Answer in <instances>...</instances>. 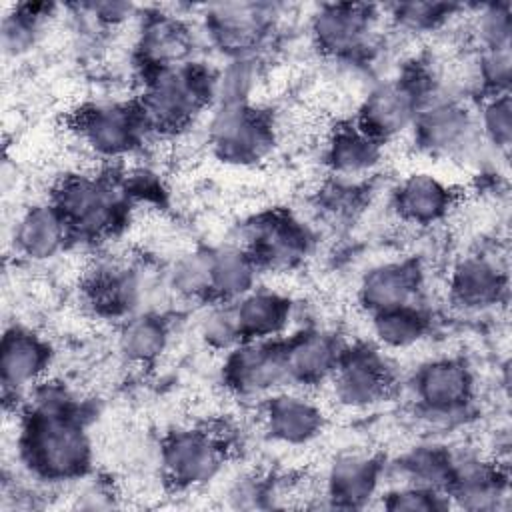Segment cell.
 <instances>
[{
	"label": "cell",
	"instance_id": "6da1fadb",
	"mask_svg": "<svg viewBox=\"0 0 512 512\" xmlns=\"http://www.w3.org/2000/svg\"><path fill=\"white\" fill-rule=\"evenodd\" d=\"M20 452L32 474L48 482L76 480L90 468V438L74 398L64 388L44 384L34 390L20 434Z\"/></svg>",
	"mask_w": 512,
	"mask_h": 512
},
{
	"label": "cell",
	"instance_id": "7a4b0ae2",
	"mask_svg": "<svg viewBox=\"0 0 512 512\" xmlns=\"http://www.w3.org/2000/svg\"><path fill=\"white\" fill-rule=\"evenodd\" d=\"M214 76L194 62L152 70L136 104L146 130L176 132L188 126L206 104L214 102Z\"/></svg>",
	"mask_w": 512,
	"mask_h": 512
},
{
	"label": "cell",
	"instance_id": "3957f363",
	"mask_svg": "<svg viewBox=\"0 0 512 512\" xmlns=\"http://www.w3.org/2000/svg\"><path fill=\"white\" fill-rule=\"evenodd\" d=\"M126 190L102 176H64L52 194V204L62 214L70 236L98 240L112 234L124 214Z\"/></svg>",
	"mask_w": 512,
	"mask_h": 512
},
{
	"label": "cell",
	"instance_id": "277c9868",
	"mask_svg": "<svg viewBox=\"0 0 512 512\" xmlns=\"http://www.w3.org/2000/svg\"><path fill=\"white\" fill-rule=\"evenodd\" d=\"M428 76L422 72L388 80L368 92L356 124L382 144L414 126L420 108L430 100Z\"/></svg>",
	"mask_w": 512,
	"mask_h": 512
},
{
	"label": "cell",
	"instance_id": "5b68a950",
	"mask_svg": "<svg viewBox=\"0 0 512 512\" xmlns=\"http://www.w3.org/2000/svg\"><path fill=\"white\" fill-rule=\"evenodd\" d=\"M208 138L214 154L236 166L260 162L274 146L272 122L250 104L216 106Z\"/></svg>",
	"mask_w": 512,
	"mask_h": 512
},
{
	"label": "cell",
	"instance_id": "8992f818",
	"mask_svg": "<svg viewBox=\"0 0 512 512\" xmlns=\"http://www.w3.org/2000/svg\"><path fill=\"white\" fill-rule=\"evenodd\" d=\"M414 392L422 416L450 424L466 412L474 394V376L458 358H434L418 368Z\"/></svg>",
	"mask_w": 512,
	"mask_h": 512
},
{
	"label": "cell",
	"instance_id": "52a82bcc",
	"mask_svg": "<svg viewBox=\"0 0 512 512\" xmlns=\"http://www.w3.org/2000/svg\"><path fill=\"white\" fill-rule=\"evenodd\" d=\"M412 130L424 152L444 158L466 156L482 140L476 118L456 98L428 100L420 108Z\"/></svg>",
	"mask_w": 512,
	"mask_h": 512
},
{
	"label": "cell",
	"instance_id": "ba28073f",
	"mask_svg": "<svg viewBox=\"0 0 512 512\" xmlns=\"http://www.w3.org/2000/svg\"><path fill=\"white\" fill-rule=\"evenodd\" d=\"M226 386L242 398H268L288 380L284 344L276 340H244L224 362Z\"/></svg>",
	"mask_w": 512,
	"mask_h": 512
},
{
	"label": "cell",
	"instance_id": "9c48e42d",
	"mask_svg": "<svg viewBox=\"0 0 512 512\" xmlns=\"http://www.w3.org/2000/svg\"><path fill=\"white\" fill-rule=\"evenodd\" d=\"M222 440L200 428L170 432L160 446V464L166 480L176 488H196L212 480L222 466Z\"/></svg>",
	"mask_w": 512,
	"mask_h": 512
},
{
	"label": "cell",
	"instance_id": "30bf717a",
	"mask_svg": "<svg viewBox=\"0 0 512 512\" xmlns=\"http://www.w3.org/2000/svg\"><path fill=\"white\" fill-rule=\"evenodd\" d=\"M74 128L86 146L108 158L132 152L146 132L138 106L120 102H102L82 108L76 114Z\"/></svg>",
	"mask_w": 512,
	"mask_h": 512
},
{
	"label": "cell",
	"instance_id": "8fae6325",
	"mask_svg": "<svg viewBox=\"0 0 512 512\" xmlns=\"http://www.w3.org/2000/svg\"><path fill=\"white\" fill-rule=\"evenodd\" d=\"M330 380L336 400L348 408H370L382 402L392 388L390 368L370 346L342 348Z\"/></svg>",
	"mask_w": 512,
	"mask_h": 512
},
{
	"label": "cell",
	"instance_id": "7c38bea8",
	"mask_svg": "<svg viewBox=\"0 0 512 512\" xmlns=\"http://www.w3.org/2000/svg\"><path fill=\"white\" fill-rule=\"evenodd\" d=\"M272 18L274 8L268 4H216L206 14V30L212 42L230 58L254 56L270 32Z\"/></svg>",
	"mask_w": 512,
	"mask_h": 512
},
{
	"label": "cell",
	"instance_id": "4fadbf2b",
	"mask_svg": "<svg viewBox=\"0 0 512 512\" xmlns=\"http://www.w3.org/2000/svg\"><path fill=\"white\" fill-rule=\"evenodd\" d=\"M448 498L466 510H496L508 494L506 474L498 460H488L476 452H452Z\"/></svg>",
	"mask_w": 512,
	"mask_h": 512
},
{
	"label": "cell",
	"instance_id": "5bb4252c",
	"mask_svg": "<svg viewBox=\"0 0 512 512\" xmlns=\"http://www.w3.org/2000/svg\"><path fill=\"white\" fill-rule=\"evenodd\" d=\"M376 14L366 4H324L312 16L310 30L316 46L334 58L358 56L370 40Z\"/></svg>",
	"mask_w": 512,
	"mask_h": 512
},
{
	"label": "cell",
	"instance_id": "9a60e30c",
	"mask_svg": "<svg viewBox=\"0 0 512 512\" xmlns=\"http://www.w3.org/2000/svg\"><path fill=\"white\" fill-rule=\"evenodd\" d=\"M244 248L258 268L288 270L308 254L310 236L292 216L272 212L250 224Z\"/></svg>",
	"mask_w": 512,
	"mask_h": 512
},
{
	"label": "cell",
	"instance_id": "2e32d148",
	"mask_svg": "<svg viewBox=\"0 0 512 512\" xmlns=\"http://www.w3.org/2000/svg\"><path fill=\"white\" fill-rule=\"evenodd\" d=\"M382 464L368 452L338 454L324 480V498L334 508H364L376 496Z\"/></svg>",
	"mask_w": 512,
	"mask_h": 512
},
{
	"label": "cell",
	"instance_id": "e0dca14e",
	"mask_svg": "<svg viewBox=\"0 0 512 512\" xmlns=\"http://www.w3.org/2000/svg\"><path fill=\"white\" fill-rule=\"evenodd\" d=\"M452 300L466 310H484L500 304L508 292L506 268L488 254L458 260L448 280Z\"/></svg>",
	"mask_w": 512,
	"mask_h": 512
},
{
	"label": "cell",
	"instance_id": "ac0fdd59",
	"mask_svg": "<svg viewBox=\"0 0 512 512\" xmlns=\"http://www.w3.org/2000/svg\"><path fill=\"white\" fill-rule=\"evenodd\" d=\"M262 426L272 440L302 446L320 434L324 414L314 400L298 392L278 390L264 398Z\"/></svg>",
	"mask_w": 512,
	"mask_h": 512
},
{
	"label": "cell",
	"instance_id": "d6986e66",
	"mask_svg": "<svg viewBox=\"0 0 512 512\" xmlns=\"http://www.w3.org/2000/svg\"><path fill=\"white\" fill-rule=\"evenodd\" d=\"M420 288V270L408 260H390L364 272L358 286L360 304L374 316L414 304Z\"/></svg>",
	"mask_w": 512,
	"mask_h": 512
},
{
	"label": "cell",
	"instance_id": "ffe728a7",
	"mask_svg": "<svg viewBox=\"0 0 512 512\" xmlns=\"http://www.w3.org/2000/svg\"><path fill=\"white\" fill-rule=\"evenodd\" d=\"M50 364L48 344L34 332L14 326L4 332L0 346V380L4 390L20 392L36 386Z\"/></svg>",
	"mask_w": 512,
	"mask_h": 512
},
{
	"label": "cell",
	"instance_id": "44dd1931",
	"mask_svg": "<svg viewBox=\"0 0 512 512\" xmlns=\"http://www.w3.org/2000/svg\"><path fill=\"white\" fill-rule=\"evenodd\" d=\"M342 348L322 330H306L284 342V358L290 384L316 386L332 378Z\"/></svg>",
	"mask_w": 512,
	"mask_h": 512
},
{
	"label": "cell",
	"instance_id": "7402d4cb",
	"mask_svg": "<svg viewBox=\"0 0 512 512\" xmlns=\"http://www.w3.org/2000/svg\"><path fill=\"white\" fill-rule=\"evenodd\" d=\"M68 238L70 230L52 202L26 208L18 216L12 232L16 252L34 262L56 256Z\"/></svg>",
	"mask_w": 512,
	"mask_h": 512
},
{
	"label": "cell",
	"instance_id": "603a6c76",
	"mask_svg": "<svg viewBox=\"0 0 512 512\" xmlns=\"http://www.w3.org/2000/svg\"><path fill=\"white\" fill-rule=\"evenodd\" d=\"M192 44V32L180 18L172 14H154L146 18L140 30L138 54L148 72L174 68L188 62Z\"/></svg>",
	"mask_w": 512,
	"mask_h": 512
},
{
	"label": "cell",
	"instance_id": "cb8c5ba5",
	"mask_svg": "<svg viewBox=\"0 0 512 512\" xmlns=\"http://www.w3.org/2000/svg\"><path fill=\"white\" fill-rule=\"evenodd\" d=\"M452 190L428 172H414L406 176L396 194L394 208L402 220L410 224H436L452 208Z\"/></svg>",
	"mask_w": 512,
	"mask_h": 512
},
{
	"label": "cell",
	"instance_id": "d4e9b609",
	"mask_svg": "<svg viewBox=\"0 0 512 512\" xmlns=\"http://www.w3.org/2000/svg\"><path fill=\"white\" fill-rule=\"evenodd\" d=\"M382 158V142L356 122L340 124L326 142V164L342 178L368 174Z\"/></svg>",
	"mask_w": 512,
	"mask_h": 512
},
{
	"label": "cell",
	"instance_id": "484cf974",
	"mask_svg": "<svg viewBox=\"0 0 512 512\" xmlns=\"http://www.w3.org/2000/svg\"><path fill=\"white\" fill-rule=\"evenodd\" d=\"M232 304L244 340H272L288 326L290 302L278 292L254 288Z\"/></svg>",
	"mask_w": 512,
	"mask_h": 512
},
{
	"label": "cell",
	"instance_id": "4316f807",
	"mask_svg": "<svg viewBox=\"0 0 512 512\" xmlns=\"http://www.w3.org/2000/svg\"><path fill=\"white\" fill-rule=\"evenodd\" d=\"M86 294L96 310L104 314L134 316L138 302L142 300L144 286L134 270L116 264H104L90 274Z\"/></svg>",
	"mask_w": 512,
	"mask_h": 512
},
{
	"label": "cell",
	"instance_id": "83f0119b",
	"mask_svg": "<svg viewBox=\"0 0 512 512\" xmlns=\"http://www.w3.org/2000/svg\"><path fill=\"white\" fill-rule=\"evenodd\" d=\"M258 266L244 246L228 244L212 250V298L236 302L256 286Z\"/></svg>",
	"mask_w": 512,
	"mask_h": 512
},
{
	"label": "cell",
	"instance_id": "f1b7e54d",
	"mask_svg": "<svg viewBox=\"0 0 512 512\" xmlns=\"http://www.w3.org/2000/svg\"><path fill=\"white\" fill-rule=\"evenodd\" d=\"M168 346V326L152 312L128 316L118 334V348L132 364H152Z\"/></svg>",
	"mask_w": 512,
	"mask_h": 512
},
{
	"label": "cell",
	"instance_id": "f546056e",
	"mask_svg": "<svg viewBox=\"0 0 512 512\" xmlns=\"http://www.w3.org/2000/svg\"><path fill=\"white\" fill-rule=\"evenodd\" d=\"M372 330L376 340L392 350L416 346L430 330L428 316L414 304L386 310L372 316Z\"/></svg>",
	"mask_w": 512,
	"mask_h": 512
},
{
	"label": "cell",
	"instance_id": "4dcf8cb0",
	"mask_svg": "<svg viewBox=\"0 0 512 512\" xmlns=\"http://www.w3.org/2000/svg\"><path fill=\"white\" fill-rule=\"evenodd\" d=\"M452 454L448 448L438 444H422L406 452L400 462V474L406 478L404 484L424 486L446 494L450 482Z\"/></svg>",
	"mask_w": 512,
	"mask_h": 512
},
{
	"label": "cell",
	"instance_id": "1f68e13d",
	"mask_svg": "<svg viewBox=\"0 0 512 512\" xmlns=\"http://www.w3.org/2000/svg\"><path fill=\"white\" fill-rule=\"evenodd\" d=\"M168 284L182 298H212V250L196 248L178 256Z\"/></svg>",
	"mask_w": 512,
	"mask_h": 512
},
{
	"label": "cell",
	"instance_id": "d6a6232c",
	"mask_svg": "<svg viewBox=\"0 0 512 512\" xmlns=\"http://www.w3.org/2000/svg\"><path fill=\"white\" fill-rule=\"evenodd\" d=\"M260 68L254 56H236L214 76V104L240 106L250 104L258 86Z\"/></svg>",
	"mask_w": 512,
	"mask_h": 512
},
{
	"label": "cell",
	"instance_id": "836d02e7",
	"mask_svg": "<svg viewBox=\"0 0 512 512\" xmlns=\"http://www.w3.org/2000/svg\"><path fill=\"white\" fill-rule=\"evenodd\" d=\"M46 4H22L2 20V48L6 56L26 54L40 34L42 20L48 16Z\"/></svg>",
	"mask_w": 512,
	"mask_h": 512
},
{
	"label": "cell",
	"instance_id": "e575fe53",
	"mask_svg": "<svg viewBox=\"0 0 512 512\" xmlns=\"http://www.w3.org/2000/svg\"><path fill=\"white\" fill-rule=\"evenodd\" d=\"M480 138L496 152L508 154L512 142V104L510 94H490L476 118Z\"/></svg>",
	"mask_w": 512,
	"mask_h": 512
},
{
	"label": "cell",
	"instance_id": "d590c367",
	"mask_svg": "<svg viewBox=\"0 0 512 512\" xmlns=\"http://www.w3.org/2000/svg\"><path fill=\"white\" fill-rule=\"evenodd\" d=\"M198 328L202 340L214 350L230 352L240 342H244L232 302H216L214 306H210L200 318Z\"/></svg>",
	"mask_w": 512,
	"mask_h": 512
},
{
	"label": "cell",
	"instance_id": "8d00e7d4",
	"mask_svg": "<svg viewBox=\"0 0 512 512\" xmlns=\"http://www.w3.org/2000/svg\"><path fill=\"white\" fill-rule=\"evenodd\" d=\"M472 34L480 50L508 48L512 34V16L508 2L484 4L472 18Z\"/></svg>",
	"mask_w": 512,
	"mask_h": 512
},
{
	"label": "cell",
	"instance_id": "74e56055",
	"mask_svg": "<svg viewBox=\"0 0 512 512\" xmlns=\"http://www.w3.org/2000/svg\"><path fill=\"white\" fill-rule=\"evenodd\" d=\"M454 6L438 2H402L392 6V20L408 32H428L450 18Z\"/></svg>",
	"mask_w": 512,
	"mask_h": 512
},
{
	"label": "cell",
	"instance_id": "f35d334b",
	"mask_svg": "<svg viewBox=\"0 0 512 512\" xmlns=\"http://www.w3.org/2000/svg\"><path fill=\"white\" fill-rule=\"evenodd\" d=\"M512 76V54L508 48L480 50L476 58V80L490 94L508 92Z\"/></svg>",
	"mask_w": 512,
	"mask_h": 512
},
{
	"label": "cell",
	"instance_id": "ab89813d",
	"mask_svg": "<svg viewBox=\"0 0 512 512\" xmlns=\"http://www.w3.org/2000/svg\"><path fill=\"white\" fill-rule=\"evenodd\" d=\"M384 508L388 510H408V512H432V510H446L450 506V498L444 492L414 486V484H402L386 494Z\"/></svg>",
	"mask_w": 512,
	"mask_h": 512
},
{
	"label": "cell",
	"instance_id": "60d3db41",
	"mask_svg": "<svg viewBox=\"0 0 512 512\" xmlns=\"http://www.w3.org/2000/svg\"><path fill=\"white\" fill-rule=\"evenodd\" d=\"M90 10V16H94L98 22L104 24H118L122 22L132 6L130 4H120V2H100V4H88L86 6Z\"/></svg>",
	"mask_w": 512,
	"mask_h": 512
}]
</instances>
